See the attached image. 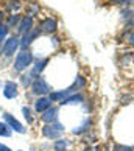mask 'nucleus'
Returning a JSON list of instances; mask_svg holds the SVG:
<instances>
[{"mask_svg": "<svg viewBox=\"0 0 134 151\" xmlns=\"http://www.w3.org/2000/svg\"><path fill=\"white\" fill-rule=\"evenodd\" d=\"M84 86H86V80H84L83 76L78 75V76L75 78V81H73V84H72V86H69L67 89H63V91H53V92H50L48 97H50V100H52V101L61 103L64 98L70 97L72 93H76L78 91L84 89Z\"/></svg>", "mask_w": 134, "mask_h": 151, "instance_id": "f257e3e1", "label": "nucleus"}, {"mask_svg": "<svg viewBox=\"0 0 134 151\" xmlns=\"http://www.w3.org/2000/svg\"><path fill=\"white\" fill-rule=\"evenodd\" d=\"M35 63V56H33V52L30 48H22L20 52H17L13 64V69L16 72H25L27 69H30Z\"/></svg>", "mask_w": 134, "mask_h": 151, "instance_id": "f03ea898", "label": "nucleus"}, {"mask_svg": "<svg viewBox=\"0 0 134 151\" xmlns=\"http://www.w3.org/2000/svg\"><path fill=\"white\" fill-rule=\"evenodd\" d=\"M66 131V128L63 123L55 122V123H47L45 126L42 128V136L48 139V140H58V139L63 137V134Z\"/></svg>", "mask_w": 134, "mask_h": 151, "instance_id": "7ed1b4c3", "label": "nucleus"}, {"mask_svg": "<svg viewBox=\"0 0 134 151\" xmlns=\"http://www.w3.org/2000/svg\"><path fill=\"white\" fill-rule=\"evenodd\" d=\"M30 87H31V92L35 93V95H39V97H45L47 93L50 95V92H52V86L48 84L47 80L44 76L35 78Z\"/></svg>", "mask_w": 134, "mask_h": 151, "instance_id": "20e7f679", "label": "nucleus"}, {"mask_svg": "<svg viewBox=\"0 0 134 151\" xmlns=\"http://www.w3.org/2000/svg\"><path fill=\"white\" fill-rule=\"evenodd\" d=\"M20 47V39L17 36H9L2 45V55L5 56H14V53H17Z\"/></svg>", "mask_w": 134, "mask_h": 151, "instance_id": "39448f33", "label": "nucleus"}, {"mask_svg": "<svg viewBox=\"0 0 134 151\" xmlns=\"http://www.w3.org/2000/svg\"><path fill=\"white\" fill-rule=\"evenodd\" d=\"M39 30H41L42 33H47V35H53V33L58 30V22H56V19H53V17L42 19L41 24H39Z\"/></svg>", "mask_w": 134, "mask_h": 151, "instance_id": "423d86ee", "label": "nucleus"}, {"mask_svg": "<svg viewBox=\"0 0 134 151\" xmlns=\"http://www.w3.org/2000/svg\"><path fill=\"white\" fill-rule=\"evenodd\" d=\"M3 122L6 123L11 129H14L16 132H20V134H25V132H27V128L22 126V123H20L17 119H14L11 114H8V112L3 114Z\"/></svg>", "mask_w": 134, "mask_h": 151, "instance_id": "0eeeda50", "label": "nucleus"}, {"mask_svg": "<svg viewBox=\"0 0 134 151\" xmlns=\"http://www.w3.org/2000/svg\"><path fill=\"white\" fill-rule=\"evenodd\" d=\"M39 35H41V30L39 28H33L31 31L25 33V35L22 36V39H20V47L22 48H30V45L39 37Z\"/></svg>", "mask_w": 134, "mask_h": 151, "instance_id": "6e6552de", "label": "nucleus"}, {"mask_svg": "<svg viewBox=\"0 0 134 151\" xmlns=\"http://www.w3.org/2000/svg\"><path fill=\"white\" fill-rule=\"evenodd\" d=\"M50 63V59L48 58H41V59H36L35 63H33V69H31V76L33 78H37V76H41V73L44 72V69L47 67V64Z\"/></svg>", "mask_w": 134, "mask_h": 151, "instance_id": "1a4fd4ad", "label": "nucleus"}, {"mask_svg": "<svg viewBox=\"0 0 134 151\" xmlns=\"http://www.w3.org/2000/svg\"><path fill=\"white\" fill-rule=\"evenodd\" d=\"M19 95V89L17 84L14 81H6L3 86V97L8 98V100H14L16 97Z\"/></svg>", "mask_w": 134, "mask_h": 151, "instance_id": "9d476101", "label": "nucleus"}, {"mask_svg": "<svg viewBox=\"0 0 134 151\" xmlns=\"http://www.w3.org/2000/svg\"><path fill=\"white\" fill-rule=\"evenodd\" d=\"M120 17H122V22L126 25V27H134V6H128V8H123L120 11Z\"/></svg>", "mask_w": 134, "mask_h": 151, "instance_id": "9b49d317", "label": "nucleus"}, {"mask_svg": "<svg viewBox=\"0 0 134 151\" xmlns=\"http://www.w3.org/2000/svg\"><path fill=\"white\" fill-rule=\"evenodd\" d=\"M52 100L50 97H39L36 101H35V111L39 114H44L48 108H52Z\"/></svg>", "mask_w": 134, "mask_h": 151, "instance_id": "f8f14e48", "label": "nucleus"}, {"mask_svg": "<svg viewBox=\"0 0 134 151\" xmlns=\"http://www.w3.org/2000/svg\"><path fill=\"white\" fill-rule=\"evenodd\" d=\"M31 30H33V17L31 16H24V17L20 19L19 25H17V31L24 36L25 33H28Z\"/></svg>", "mask_w": 134, "mask_h": 151, "instance_id": "ddd939ff", "label": "nucleus"}, {"mask_svg": "<svg viewBox=\"0 0 134 151\" xmlns=\"http://www.w3.org/2000/svg\"><path fill=\"white\" fill-rule=\"evenodd\" d=\"M41 119H42V122H45V123H55V122H58V108H55V106L48 108L45 112L41 115Z\"/></svg>", "mask_w": 134, "mask_h": 151, "instance_id": "4468645a", "label": "nucleus"}, {"mask_svg": "<svg viewBox=\"0 0 134 151\" xmlns=\"http://www.w3.org/2000/svg\"><path fill=\"white\" fill-rule=\"evenodd\" d=\"M83 103H84V95L80 93V92L72 93L70 97H67V98H64L63 101H61V104H64V106H69V104H83Z\"/></svg>", "mask_w": 134, "mask_h": 151, "instance_id": "2eb2a0df", "label": "nucleus"}, {"mask_svg": "<svg viewBox=\"0 0 134 151\" xmlns=\"http://www.w3.org/2000/svg\"><path fill=\"white\" fill-rule=\"evenodd\" d=\"M67 147H69V140H66V139H58V140L53 142V150L55 151H66Z\"/></svg>", "mask_w": 134, "mask_h": 151, "instance_id": "dca6fc26", "label": "nucleus"}, {"mask_svg": "<svg viewBox=\"0 0 134 151\" xmlns=\"http://www.w3.org/2000/svg\"><path fill=\"white\" fill-rule=\"evenodd\" d=\"M89 128H91V119H86L80 125V128H73V134H83L84 131H87Z\"/></svg>", "mask_w": 134, "mask_h": 151, "instance_id": "f3484780", "label": "nucleus"}, {"mask_svg": "<svg viewBox=\"0 0 134 151\" xmlns=\"http://www.w3.org/2000/svg\"><path fill=\"white\" fill-rule=\"evenodd\" d=\"M6 6H8V9L11 11V14H16V13H17V11L22 8V3L19 2V0H9Z\"/></svg>", "mask_w": 134, "mask_h": 151, "instance_id": "a211bd4d", "label": "nucleus"}, {"mask_svg": "<svg viewBox=\"0 0 134 151\" xmlns=\"http://www.w3.org/2000/svg\"><path fill=\"white\" fill-rule=\"evenodd\" d=\"M6 36H8V25L0 22V48H2V42L6 41Z\"/></svg>", "mask_w": 134, "mask_h": 151, "instance_id": "6ab92c4d", "label": "nucleus"}, {"mask_svg": "<svg viewBox=\"0 0 134 151\" xmlns=\"http://www.w3.org/2000/svg\"><path fill=\"white\" fill-rule=\"evenodd\" d=\"M133 61H134V55H133L131 52H126V53H123V56H122L120 64H122V65H130Z\"/></svg>", "mask_w": 134, "mask_h": 151, "instance_id": "aec40b11", "label": "nucleus"}, {"mask_svg": "<svg viewBox=\"0 0 134 151\" xmlns=\"http://www.w3.org/2000/svg\"><path fill=\"white\" fill-rule=\"evenodd\" d=\"M11 136V128L5 122H0V137H9Z\"/></svg>", "mask_w": 134, "mask_h": 151, "instance_id": "412c9836", "label": "nucleus"}, {"mask_svg": "<svg viewBox=\"0 0 134 151\" xmlns=\"http://www.w3.org/2000/svg\"><path fill=\"white\" fill-rule=\"evenodd\" d=\"M22 114H24L27 123H28V125H31L35 119H33V115H31V109L28 108V106H24V108H22Z\"/></svg>", "mask_w": 134, "mask_h": 151, "instance_id": "4be33fe9", "label": "nucleus"}, {"mask_svg": "<svg viewBox=\"0 0 134 151\" xmlns=\"http://www.w3.org/2000/svg\"><path fill=\"white\" fill-rule=\"evenodd\" d=\"M20 19H22V17H20L19 14H11V16H9L8 24H6V25H8V28H9V27H13V25L17 27V25H19V22H20Z\"/></svg>", "mask_w": 134, "mask_h": 151, "instance_id": "5701e85b", "label": "nucleus"}, {"mask_svg": "<svg viewBox=\"0 0 134 151\" xmlns=\"http://www.w3.org/2000/svg\"><path fill=\"white\" fill-rule=\"evenodd\" d=\"M115 5H122V6H134V0H111Z\"/></svg>", "mask_w": 134, "mask_h": 151, "instance_id": "b1692460", "label": "nucleus"}, {"mask_svg": "<svg viewBox=\"0 0 134 151\" xmlns=\"http://www.w3.org/2000/svg\"><path fill=\"white\" fill-rule=\"evenodd\" d=\"M112 150H114V151H134V147H128V145H120V143H115Z\"/></svg>", "mask_w": 134, "mask_h": 151, "instance_id": "393cba45", "label": "nucleus"}, {"mask_svg": "<svg viewBox=\"0 0 134 151\" xmlns=\"http://www.w3.org/2000/svg\"><path fill=\"white\" fill-rule=\"evenodd\" d=\"M126 41H128V44H130L131 47H134V28L128 33V36H126Z\"/></svg>", "mask_w": 134, "mask_h": 151, "instance_id": "a878e982", "label": "nucleus"}, {"mask_svg": "<svg viewBox=\"0 0 134 151\" xmlns=\"http://www.w3.org/2000/svg\"><path fill=\"white\" fill-rule=\"evenodd\" d=\"M0 151H11V148H8L6 145H3V143H0Z\"/></svg>", "mask_w": 134, "mask_h": 151, "instance_id": "bb28decb", "label": "nucleus"}, {"mask_svg": "<svg viewBox=\"0 0 134 151\" xmlns=\"http://www.w3.org/2000/svg\"><path fill=\"white\" fill-rule=\"evenodd\" d=\"M84 151H98V148H92V147H87Z\"/></svg>", "mask_w": 134, "mask_h": 151, "instance_id": "cd10ccee", "label": "nucleus"}, {"mask_svg": "<svg viewBox=\"0 0 134 151\" xmlns=\"http://www.w3.org/2000/svg\"><path fill=\"white\" fill-rule=\"evenodd\" d=\"M30 151H35V150H30Z\"/></svg>", "mask_w": 134, "mask_h": 151, "instance_id": "c85d7f7f", "label": "nucleus"}, {"mask_svg": "<svg viewBox=\"0 0 134 151\" xmlns=\"http://www.w3.org/2000/svg\"><path fill=\"white\" fill-rule=\"evenodd\" d=\"M66 151H69V150H66Z\"/></svg>", "mask_w": 134, "mask_h": 151, "instance_id": "c756f323", "label": "nucleus"}]
</instances>
